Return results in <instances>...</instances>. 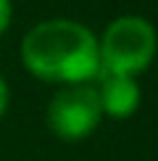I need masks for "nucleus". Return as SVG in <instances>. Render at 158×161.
<instances>
[{
    "label": "nucleus",
    "mask_w": 158,
    "mask_h": 161,
    "mask_svg": "<svg viewBox=\"0 0 158 161\" xmlns=\"http://www.w3.org/2000/svg\"><path fill=\"white\" fill-rule=\"evenodd\" d=\"M24 69L45 85H92L100 77L97 35L76 19H45L18 45Z\"/></svg>",
    "instance_id": "obj_1"
},
{
    "label": "nucleus",
    "mask_w": 158,
    "mask_h": 161,
    "mask_svg": "<svg viewBox=\"0 0 158 161\" xmlns=\"http://www.w3.org/2000/svg\"><path fill=\"white\" fill-rule=\"evenodd\" d=\"M100 74L140 77L150 69L158 53V32L140 13H124L103 29L97 37Z\"/></svg>",
    "instance_id": "obj_2"
},
{
    "label": "nucleus",
    "mask_w": 158,
    "mask_h": 161,
    "mask_svg": "<svg viewBox=\"0 0 158 161\" xmlns=\"http://www.w3.org/2000/svg\"><path fill=\"white\" fill-rule=\"evenodd\" d=\"M103 122V108L97 98L95 82L92 85H66L53 92L48 108H45V124L48 130L63 143H79L95 135Z\"/></svg>",
    "instance_id": "obj_3"
},
{
    "label": "nucleus",
    "mask_w": 158,
    "mask_h": 161,
    "mask_svg": "<svg viewBox=\"0 0 158 161\" xmlns=\"http://www.w3.org/2000/svg\"><path fill=\"white\" fill-rule=\"evenodd\" d=\"M95 90L100 98L103 116L108 119H129L134 116L142 103V90L134 77L124 74H100L95 79Z\"/></svg>",
    "instance_id": "obj_4"
},
{
    "label": "nucleus",
    "mask_w": 158,
    "mask_h": 161,
    "mask_svg": "<svg viewBox=\"0 0 158 161\" xmlns=\"http://www.w3.org/2000/svg\"><path fill=\"white\" fill-rule=\"evenodd\" d=\"M13 24V0H0V37Z\"/></svg>",
    "instance_id": "obj_5"
},
{
    "label": "nucleus",
    "mask_w": 158,
    "mask_h": 161,
    "mask_svg": "<svg viewBox=\"0 0 158 161\" xmlns=\"http://www.w3.org/2000/svg\"><path fill=\"white\" fill-rule=\"evenodd\" d=\"M8 106H11V87H8V82H5V77L0 74V119L5 116Z\"/></svg>",
    "instance_id": "obj_6"
}]
</instances>
